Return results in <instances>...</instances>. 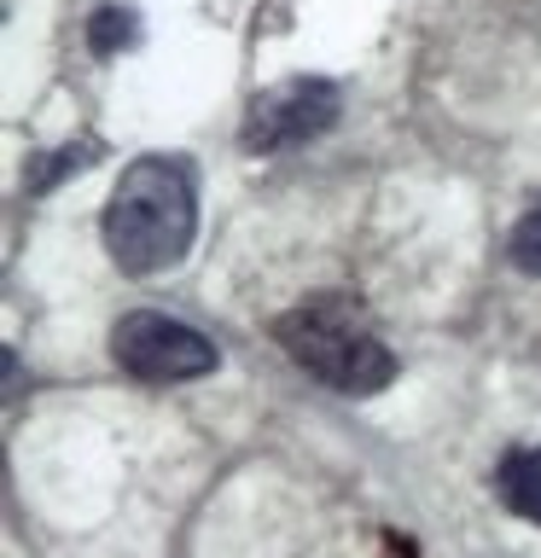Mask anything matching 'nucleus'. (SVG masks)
<instances>
[{
    "instance_id": "1",
    "label": "nucleus",
    "mask_w": 541,
    "mask_h": 558,
    "mask_svg": "<svg viewBox=\"0 0 541 558\" xmlns=\"http://www.w3.org/2000/svg\"><path fill=\"white\" fill-rule=\"evenodd\" d=\"M105 256L129 279L175 268L199 239V174L187 157H134L99 216Z\"/></svg>"
},
{
    "instance_id": "2",
    "label": "nucleus",
    "mask_w": 541,
    "mask_h": 558,
    "mask_svg": "<svg viewBox=\"0 0 541 558\" xmlns=\"http://www.w3.org/2000/svg\"><path fill=\"white\" fill-rule=\"evenodd\" d=\"M274 343L303 366L309 378H321L338 396H378L396 384V355L378 338L373 314L356 296H309V303L286 308L274 320Z\"/></svg>"
},
{
    "instance_id": "3",
    "label": "nucleus",
    "mask_w": 541,
    "mask_h": 558,
    "mask_svg": "<svg viewBox=\"0 0 541 558\" xmlns=\"http://www.w3.org/2000/svg\"><path fill=\"white\" fill-rule=\"evenodd\" d=\"M111 361L140 384H192L221 366V349L199 326L157 308H134L111 326Z\"/></svg>"
},
{
    "instance_id": "4",
    "label": "nucleus",
    "mask_w": 541,
    "mask_h": 558,
    "mask_svg": "<svg viewBox=\"0 0 541 558\" xmlns=\"http://www.w3.org/2000/svg\"><path fill=\"white\" fill-rule=\"evenodd\" d=\"M344 111V94L332 76H286L274 87H262L244 111V129H239V146L251 157H274V151H291V146H309L321 140Z\"/></svg>"
},
{
    "instance_id": "5",
    "label": "nucleus",
    "mask_w": 541,
    "mask_h": 558,
    "mask_svg": "<svg viewBox=\"0 0 541 558\" xmlns=\"http://www.w3.org/2000/svg\"><path fill=\"white\" fill-rule=\"evenodd\" d=\"M495 495L513 518L541 523V448H513L495 465Z\"/></svg>"
},
{
    "instance_id": "6",
    "label": "nucleus",
    "mask_w": 541,
    "mask_h": 558,
    "mask_svg": "<svg viewBox=\"0 0 541 558\" xmlns=\"http://www.w3.org/2000/svg\"><path fill=\"white\" fill-rule=\"evenodd\" d=\"M87 47H94V59H117V52L140 47V12L122 0H99L87 12Z\"/></svg>"
},
{
    "instance_id": "7",
    "label": "nucleus",
    "mask_w": 541,
    "mask_h": 558,
    "mask_svg": "<svg viewBox=\"0 0 541 558\" xmlns=\"http://www.w3.org/2000/svg\"><path fill=\"white\" fill-rule=\"evenodd\" d=\"M99 140L94 134H82V140H64V146L59 151H41V157H29V174H24V181H29V192H52V186H59L64 181V174H82L87 163H99Z\"/></svg>"
},
{
    "instance_id": "8",
    "label": "nucleus",
    "mask_w": 541,
    "mask_h": 558,
    "mask_svg": "<svg viewBox=\"0 0 541 558\" xmlns=\"http://www.w3.org/2000/svg\"><path fill=\"white\" fill-rule=\"evenodd\" d=\"M506 256H513V268L524 274H541V198L518 216L513 227V239H506Z\"/></svg>"
},
{
    "instance_id": "9",
    "label": "nucleus",
    "mask_w": 541,
    "mask_h": 558,
    "mask_svg": "<svg viewBox=\"0 0 541 558\" xmlns=\"http://www.w3.org/2000/svg\"><path fill=\"white\" fill-rule=\"evenodd\" d=\"M390 558H413V541H396L390 535Z\"/></svg>"
}]
</instances>
